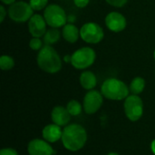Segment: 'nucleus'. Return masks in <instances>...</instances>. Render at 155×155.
Wrapping results in <instances>:
<instances>
[{
	"label": "nucleus",
	"instance_id": "obj_26",
	"mask_svg": "<svg viewBox=\"0 0 155 155\" xmlns=\"http://www.w3.org/2000/svg\"><path fill=\"white\" fill-rule=\"evenodd\" d=\"M7 14H8V13H7V11L5 10V6H4L3 5H0V22H1V23L4 22V20H5V16H6Z\"/></svg>",
	"mask_w": 155,
	"mask_h": 155
},
{
	"label": "nucleus",
	"instance_id": "obj_7",
	"mask_svg": "<svg viewBox=\"0 0 155 155\" xmlns=\"http://www.w3.org/2000/svg\"><path fill=\"white\" fill-rule=\"evenodd\" d=\"M104 36V29L100 25L94 22H88L80 28V37L87 44H99Z\"/></svg>",
	"mask_w": 155,
	"mask_h": 155
},
{
	"label": "nucleus",
	"instance_id": "obj_32",
	"mask_svg": "<svg viewBox=\"0 0 155 155\" xmlns=\"http://www.w3.org/2000/svg\"><path fill=\"white\" fill-rule=\"evenodd\" d=\"M153 57H154V61H155V50H154V52H153Z\"/></svg>",
	"mask_w": 155,
	"mask_h": 155
},
{
	"label": "nucleus",
	"instance_id": "obj_31",
	"mask_svg": "<svg viewBox=\"0 0 155 155\" xmlns=\"http://www.w3.org/2000/svg\"><path fill=\"white\" fill-rule=\"evenodd\" d=\"M107 155H120L119 153H108Z\"/></svg>",
	"mask_w": 155,
	"mask_h": 155
},
{
	"label": "nucleus",
	"instance_id": "obj_19",
	"mask_svg": "<svg viewBox=\"0 0 155 155\" xmlns=\"http://www.w3.org/2000/svg\"><path fill=\"white\" fill-rule=\"evenodd\" d=\"M15 66V60L12 56L7 54H3L0 57V68L3 71H8L14 68Z\"/></svg>",
	"mask_w": 155,
	"mask_h": 155
},
{
	"label": "nucleus",
	"instance_id": "obj_10",
	"mask_svg": "<svg viewBox=\"0 0 155 155\" xmlns=\"http://www.w3.org/2000/svg\"><path fill=\"white\" fill-rule=\"evenodd\" d=\"M105 25L110 31L114 33H120L126 28L127 21L123 14L113 11L108 13L105 16Z\"/></svg>",
	"mask_w": 155,
	"mask_h": 155
},
{
	"label": "nucleus",
	"instance_id": "obj_5",
	"mask_svg": "<svg viewBox=\"0 0 155 155\" xmlns=\"http://www.w3.org/2000/svg\"><path fill=\"white\" fill-rule=\"evenodd\" d=\"M96 59L95 51L89 46L77 49L72 54L71 64L77 70H84L92 66Z\"/></svg>",
	"mask_w": 155,
	"mask_h": 155
},
{
	"label": "nucleus",
	"instance_id": "obj_27",
	"mask_svg": "<svg viewBox=\"0 0 155 155\" xmlns=\"http://www.w3.org/2000/svg\"><path fill=\"white\" fill-rule=\"evenodd\" d=\"M76 21V16L74 15H67V23L74 24Z\"/></svg>",
	"mask_w": 155,
	"mask_h": 155
},
{
	"label": "nucleus",
	"instance_id": "obj_9",
	"mask_svg": "<svg viewBox=\"0 0 155 155\" xmlns=\"http://www.w3.org/2000/svg\"><path fill=\"white\" fill-rule=\"evenodd\" d=\"M103 103L104 95L102 94V93L93 89L85 94L83 107L87 114H94L101 108Z\"/></svg>",
	"mask_w": 155,
	"mask_h": 155
},
{
	"label": "nucleus",
	"instance_id": "obj_21",
	"mask_svg": "<svg viewBox=\"0 0 155 155\" xmlns=\"http://www.w3.org/2000/svg\"><path fill=\"white\" fill-rule=\"evenodd\" d=\"M29 4L34 11H41L48 5V0H29Z\"/></svg>",
	"mask_w": 155,
	"mask_h": 155
},
{
	"label": "nucleus",
	"instance_id": "obj_4",
	"mask_svg": "<svg viewBox=\"0 0 155 155\" xmlns=\"http://www.w3.org/2000/svg\"><path fill=\"white\" fill-rule=\"evenodd\" d=\"M45 20L50 27L60 28L67 24V15L63 7L56 4L48 5L44 10Z\"/></svg>",
	"mask_w": 155,
	"mask_h": 155
},
{
	"label": "nucleus",
	"instance_id": "obj_28",
	"mask_svg": "<svg viewBox=\"0 0 155 155\" xmlns=\"http://www.w3.org/2000/svg\"><path fill=\"white\" fill-rule=\"evenodd\" d=\"M1 2H2L4 5H11L12 4H14L15 2H16V0H1Z\"/></svg>",
	"mask_w": 155,
	"mask_h": 155
},
{
	"label": "nucleus",
	"instance_id": "obj_24",
	"mask_svg": "<svg viewBox=\"0 0 155 155\" xmlns=\"http://www.w3.org/2000/svg\"><path fill=\"white\" fill-rule=\"evenodd\" d=\"M0 155H18V153L13 148H4L0 151Z\"/></svg>",
	"mask_w": 155,
	"mask_h": 155
},
{
	"label": "nucleus",
	"instance_id": "obj_2",
	"mask_svg": "<svg viewBox=\"0 0 155 155\" xmlns=\"http://www.w3.org/2000/svg\"><path fill=\"white\" fill-rule=\"evenodd\" d=\"M39 68L47 74H56L62 69V59L52 45H44L36 57Z\"/></svg>",
	"mask_w": 155,
	"mask_h": 155
},
{
	"label": "nucleus",
	"instance_id": "obj_12",
	"mask_svg": "<svg viewBox=\"0 0 155 155\" xmlns=\"http://www.w3.org/2000/svg\"><path fill=\"white\" fill-rule=\"evenodd\" d=\"M29 155H54L56 152L53 149L48 142L41 139H34L27 145Z\"/></svg>",
	"mask_w": 155,
	"mask_h": 155
},
{
	"label": "nucleus",
	"instance_id": "obj_20",
	"mask_svg": "<svg viewBox=\"0 0 155 155\" xmlns=\"http://www.w3.org/2000/svg\"><path fill=\"white\" fill-rule=\"evenodd\" d=\"M66 109L72 116H77L82 113V105L76 100H71L67 104Z\"/></svg>",
	"mask_w": 155,
	"mask_h": 155
},
{
	"label": "nucleus",
	"instance_id": "obj_30",
	"mask_svg": "<svg viewBox=\"0 0 155 155\" xmlns=\"http://www.w3.org/2000/svg\"><path fill=\"white\" fill-rule=\"evenodd\" d=\"M151 150H152L153 153L155 155V139L152 142V143H151Z\"/></svg>",
	"mask_w": 155,
	"mask_h": 155
},
{
	"label": "nucleus",
	"instance_id": "obj_18",
	"mask_svg": "<svg viewBox=\"0 0 155 155\" xmlns=\"http://www.w3.org/2000/svg\"><path fill=\"white\" fill-rule=\"evenodd\" d=\"M144 88H145V80L140 76L134 78L129 85L130 92L133 94H136V95H139L140 94H142Z\"/></svg>",
	"mask_w": 155,
	"mask_h": 155
},
{
	"label": "nucleus",
	"instance_id": "obj_3",
	"mask_svg": "<svg viewBox=\"0 0 155 155\" xmlns=\"http://www.w3.org/2000/svg\"><path fill=\"white\" fill-rule=\"evenodd\" d=\"M101 93L106 99L122 101L125 100L130 95V89L123 81L117 78H108L103 83Z\"/></svg>",
	"mask_w": 155,
	"mask_h": 155
},
{
	"label": "nucleus",
	"instance_id": "obj_15",
	"mask_svg": "<svg viewBox=\"0 0 155 155\" xmlns=\"http://www.w3.org/2000/svg\"><path fill=\"white\" fill-rule=\"evenodd\" d=\"M62 36L66 42L74 44L80 37V30L74 24L67 23L62 29Z\"/></svg>",
	"mask_w": 155,
	"mask_h": 155
},
{
	"label": "nucleus",
	"instance_id": "obj_16",
	"mask_svg": "<svg viewBox=\"0 0 155 155\" xmlns=\"http://www.w3.org/2000/svg\"><path fill=\"white\" fill-rule=\"evenodd\" d=\"M81 86L85 90H93L97 84V78L95 74L91 71H84L79 77Z\"/></svg>",
	"mask_w": 155,
	"mask_h": 155
},
{
	"label": "nucleus",
	"instance_id": "obj_13",
	"mask_svg": "<svg viewBox=\"0 0 155 155\" xmlns=\"http://www.w3.org/2000/svg\"><path fill=\"white\" fill-rule=\"evenodd\" d=\"M71 114L64 106L57 105L54 107L51 113V118L54 124L59 126H66L71 120Z\"/></svg>",
	"mask_w": 155,
	"mask_h": 155
},
{
	"label": "nucleus",
	"instance_id": "obj_25",
	"mask_svg": "<svg viewBox=\"0 0 155 155\" xmlns=\"http://www.w3.org/2000/svg\"><path fill=\"white\" fill-rule=\"evenodd\" d=\"M74 4L75 5V6L79 7V8H84L88 5L90 0H73Z\"/></svg>",
	"mask_w": 155,
	"mask_h": 155
},
{
	"label": "nucleus",
	"instance_id": "obj_29",
	"mask_svg": "<svg viewBox=\"0 0 155 155\" xmlns=\"http://www.w3.org/2000/svg\"><path fill=\"white\" fill-rule=\"evenodd\" d=\"M64 61L65 62V63H70L71 64V61H72V55H65V56H64Z\"/></svg>",
	"mask_w": 155,
	"mask_h": 155
},
{
	"label": "nucleus",
	"instance_id": "obj_14",
	"mask_svg": "<svg viewBox=\"0 0 155 155\" xmlns=\"http://www.w3.org/2000/svg\"><path fill=\"white\" fill-rule=\"evenodd\" d=\"M63 130L61 129V126L53 124H48L45 127H44L42 131V136L44 140H45L48 143H56L58 140L62 138Z\"/></svg>",
	"mask_w": 155,
	"mask_h": 155
},
{
	"label": "nucleus",
	"instance_id": "obj_8",
	"mask_svg": "<svg viewBox=\"0 0 155 155\" xmlns=\"http://www.w3.org/2000/svg\"><path fill=\"white\" fill-rule=\"evenodd\" d=\"M124 108L126 117L132 122H136L143 114V100L139 95L131 94L124 100Z\"/></svg>",
	"mask_w": 155,
	"mask_h": 155
},
{
	"label": "nucleus",
	"instance_id": "obj_23",
	"mask_svg": "<svg viewBox=\"0 0 155 155\" xmlns=\"http://www.w3.org/2000/svg\"><path fill=\"white\" fill-rule=\"evenodd\" d=\"M105 1L110 5H112L114 7H118V8L124 6L128 2V0H105Z\"/></svg>",
	"mask_w": 155,
	"mask_h": 155
},
{
	"label": "nucleus",
	"instance_id": "obj_11",
	"mask_svg": "<svg viewBox=\"0 0 155 155\" xmlns=\"http://www.w3.org/2000/svg\"><path fill=\"white\" fill-rule=\"evenodd\" d=\"M46 22L44 15L39 14H34V15L28 21V31L33 37L42 38L47 31Z\"/></svg>",
	"mask_w": 155,
	"mask_h": 155
},
{
	"label": "nucleus",
	"instance_id": "obj_22",
	"mask_svg": "<svg viewBox=\"0 0 155 155\" xmlns=\"http://www.w3.org/2000/svg\"><path fill=\"white\" fill-rule=\"evenodd\" d=\"M44 45V41L40 37H32L29 41V47L34 51H40Z\"/></svg>",
	"mask_w": 155,
	"mask_h": 155
},
{
	"label": "nucleus",
	"instance_id": "obj_17",
	"mask_svg": "<svg viewBox=\"0 0 155 155\" xmlns=\"http://www.w3.org/2000/svg\"><path fill=\"white\" fill-rule=\"evenodd\" d=\"M62 36V32L58 28L50 27L43 36V41L45 45H53L56 44Z\"/></svg>",
	"mask_w": 155,
	"mask_h": 155
},
{
	"label": "nucleus",
	"instance_id": "obj_1",
	"mask_svg": "<svg viewBox=\"0 0 155 155\" xmlns=\"http://www.w3.org/2000/svg\"><path fill=\"white\" fill-rule=\"evenodd\" d=\"M61 140L66 150L77 152L84 146L87 141V133L82 125L72 124L64 128Z\"/></svg>",
	"mask_w": 155,
	"mask_h": 155
},
{
	"label": "nucleus",
	"instance_id": "obj_6",
	"mask_svg": "<svg viewBox=\"0 0 155 155\" xmlns=\"http://www.w3.org/2000/svg\"><path fill=\"white\" fill-rule=\"evenodd\" d=\"M34 9L25 1H16L8 8V16L15 23H25L34 15Z\"/></svg>",
	"mask_w": 155,
	"mask_h": 155
}]
</instances>
